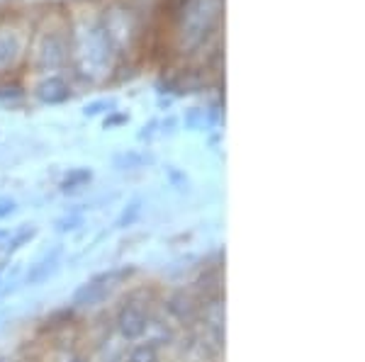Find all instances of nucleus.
Wrapping results in <instances>:
<instances>
[{
    "mask_svg": "<svg viewBox=\"0 0 365 362\" xmlns=\"http://www.w3.org/2000/svg\"><path fill=\"white\" fill-rule=\"evenodd\" d=\"M15 202L13 200H0V219H8L10 214H15Z\"/></svg>",
    "mask_w": 365,
    "mask_h": 362,
    "instance_id": "dca6fc26",
    "label": "nucleus"
},
{
    "mask_svg": "<svg viewBox=\"0 0 365 362\" xmlns=\"http://www.w3.org/2000/svg\"><path fill=\"white\" fill-rule=\"evenodd\" d=\"M149 304L146 302L137 299V297H129V299L117 309V316H115V329L120 334L122 341L134 343L144 336L146 324H149Z\"/></svg>",
    "mask_w": 365,
    "mask_h": 362,
    "instance_id": "423d86ee",
    "label": "nucleus"
},
{
    "mask_svg": "<svg viewBox=\"0 0 365 362\" xmlns=\"http://www.w3.org/2000/svg\"><path fill=\"white\" fill-rule=\"evenodd\" d=\"M81 217H68V219H63V221H58V231H73L76 226L81 224Z\"/></svg>",
    "mask_w": 365,
    "mask_h": 362,
    "instance_id": "f3484780",
    "label": "nucleus"
},
{
    "mask_svg": "<svg viewBox=\"0 0 365 362\" xmlns=\"http://www.w3.org/2000/svg\"><path fill=\"white\" fill-rule=\"evenodd\" d=\"M120 54L105 32L100 8L78 5L68 15V71L88 85H103L115 73Z\"/></svg>",
    "mask_w": 365,
    "mask_h": 362,
    "instance_id": "f257e3e1",
    "label": "nucleus"
},
{
    "mask_svg": "<svg viewBox=\"0 0 365 362\" xmlns=\"http://www.w3.org/2000/svg\"><path fill=\"white\" fill-rule=\"evenodd\" d=\"M100 17H103L105 32H108V37L117 49V54L122 56L125 51H132L139 39L137 13L122 3H113V5H108V8L100 10Z\"/></svg>",
    "mask_w": 365,
    "mask_h": 362,
    "instance_id": "39448f33",
    "label": "nucleus"
},
{
    "mask_svg": "<svg viewBox=\"0 0 365 362\" xmlns=\"http://www.w3.org/2000/svg\"><path fill=\"white\" fill-rule=\"evenodd\" d=\"M32 25L22 17H0V75L17 71L27 61Z\"/></svg>",
    "mask_w": 365,
    "mask_h": 362,
    "instance_id": "20e7f679",
    "label": "nucleus"
},
{
    "mask_svg": "<svg viewBox=\"0 0 365 362\" xmlns=\"http://www.w3.org/2000/svg\"><path fill=\"white\" fill-rule=\"evenodd\" d=\"M175 51L195 58L220 39L225 0H170Z\"/></svg>",
    "mask_w": 365,
    "mask_h": 362,
    "instance_id": "f03ea898",
    "label": "nucleus"
},
{
    "mask_svg": "<svg viewBox=\"0 0 365 362\" xmlns=\"http://www.w3.org/2000/svg\"><path fill=\"white\" fill-rule=\"evenodd\" d=\"M58 253L61 250H51V255H44L39 262H34L32 267H29V272H27V284H39V282H44L46 277L51 275V272L56 270V265H58Z\"/></svg>",
    "mask_w": 365,
    "mask_h": 362,
    "instance_id": "f8f14e48",
    "label": "nucleus"
},
{
    "mask_svg": "<svg viewBox=\"0 0 365 362\" xmlns=\"http://www.w3.org/2000/svg\"><path fill=\"white\" fill-rule=\"evenodd\" d=\"M91 180V173H86V171H81V173H73L71 178H66V183H63V190H76V185H81V183H88Z\"/></svg>",
    "mask_w": 365,
    "mask_h": 362,
    "instance_id": "ddd939ff",
    "label": "nucleus"
},
{
    "mask_svg": "<svg viewBox=\"0 0 365 362\" xmlns=\"http://www.w3.org/2000/svg\"><path fill=\"white\" fill-rule=\"evenodd\" d=\"M137 214H139V202H132L129 209H125V214L120 217V221H117V226H129L134 219H137Z\"/></svg>",
    "mask_w": 365,
    "mask_h": 362,
    "instance_id": "2eb2a0df",
    "label": "nucleus"
},
{
    "mask_svg": "<svg viewBox=\"0 0 365 362\" xmlns=\"http://www.w3.org/2000/svg\"><path fill=\"white\" fill-rule=\"evenodd\" d=\"M200 314H202L205 329H207V334L212 336L215 346L222 348V343H225V304H222V297L220 294L212 297Z\"/></svg>",
    "mask_w": 365,
    "mask_h": 362,
    "instance_id": "9d476101",
    "label": "nucleus"
},
{
    "mask_svg": "<svg viewBox=\"0 0 365 362\" xmlns=\"http://www.w3.org/2000/svg\"><path fill=\"white\" fill-rule=\"evenodd\" d=\"M32 236H34V229H32V226H25V229H22L20 233H15V238L10 241V250H17V248L22 246V243L29 241Z\"/></svg>",
    "mask_w": 365,
    "mask_h": 362,
    "instance_id": "4468645a",
    "label": "nucleus"
},
{
    "mask_svg": "<svg viewBox=\"0 0 365 362\" xmlns=\"http://www.w3.org/2000/svg\"><path fill=\"white\" fill-rule=\"evenodd\" d=\"M122 275H125L122 270H110V272H103V275H96L93 280H88L83 287L73 294V307L86 309V307L100 304V302L117 287V282H120Z\"/></svg>",
    "mask_w": 365,
    "mask_h": 362,
    "instance_id": "0eeeda50",
    "label": "nucleus"
},
{
    "mask_svg": "<svg viewBox=\"0 0 365 362\" xmlns=\"http://www.w3.org/2000/svg\"><path fill=\"white\" fill-rule=\"evenodd\" d=\"M158 360H161V348L154 346L151 341H146V338L134 341L125 353V362H158Z\"/></svg>",
    "mask_w": 365,
    "mask_h": 362,
    "instance_id": "9b49d317",
    "label": "nucleus"
},
{
    "mask_svg": "<svg viewBox=\"0 0 365 362\" xmlns=\"http://www.w3.org/2000/svg\"><path fill=\"white\" fill-rule=\"evenodd\" d=\"M27 63L32 75L68 71V15L46 13L32 27Z\"/></svg>",
    "mask_w": 365,
    "mask_h": 362,
    "instance_id": "7ed1b4c3",
    "label": "nucleus"
},
{
    "mask_svg": "<svg viewBox=\"0 0 365 362\" xmlns=\"http://www.w3.org/2000/svg\"><path fill=\"white\" fill-rule=\"evenodd\" d=\"M32 92L39 102L58 105L71 97V80L66 73H49V75H34Z\"/></svg>",
    "mask_w": 365,
    "mask_h": 362,
    "instance_id": "6e6552de",
    "label": "nucleus"
},
{
    "mask_svg": "<svg viewBox=\"0 0 365 362\" xmlns=\"http://www.w3.org/2000/svg\"><path fill=\"white\" fill-rule=\"evenodd\" d=\"M163 307H166L168 316L173 321H178V324H182V326H192L200 319L197 299L185 289H175V292H170V294H166Z\"/></svg>",
    "mask_w": 365,
    "mask_h": 362,
    "instance_id": "1a4fd4ad",
    "label": "nucleus"
}]
</instances>
